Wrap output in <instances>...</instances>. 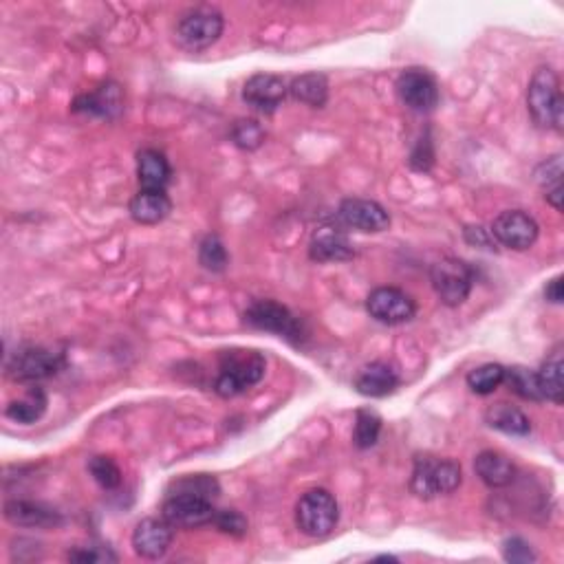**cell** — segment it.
I'll return each mask as SVG.
<instances>
[{"instance_id":"cb8c5ba5","label":"cell","mask_w":564,"mask_h":564,"mask_svg":"<svg viewBox=\"0 0 564 564\" xmlns=\"http://www.w3.org/2000/svg\"><path fill=\"white\" fill-rule=\"evenodd\" d=\"M47 406H49V397L45 390L40 386H31L23 397L9 401L5 408V417L20 423V426H31V423H36L45 417Z\"/></svg>"},{"instance_id":"603a6c76","label":"cell","mask_w":564,"mask_h":564,"mask_svg":"<svg viewBox=\"0 0 564 564\" xmlns=\"http://www.w3.org/2000/svg\"><path fill=\"white\" fill-rule=\"evenodd\" d=\"M487 426L494 430H501L505 435L512 437H527L531 432V421L523 410L507 404V401H498L485 410Z\"/></svg>"},{"instance_id":"8992f818","label":"cell","mask_w":564,"mask_h":564,"mask_svg":"<svg viewBox=\"0 0 564 564\" xmlns=\"http://www.w3.org/2000/svg\"><path fill=\"white\" fill-rule=\"evenodd\" d=\"M340 507L327 490H311L296 505V525L309 538H327L338 527Z\"/></svg>"},{"instance_id":"f1b7e54d","label":"cell","mask_w":564,"mask_h":564,"mask_svg":"<svg viewBox=\"0 0 564 564\" xmlns=\"http://www.w3.org/2000/svg\"><path fill=\"white\" fill-rule=\"evenodd\" d=\"M379 432H382V419H379L377 412L368 410V408L357 410L355 430H353L355 448L371 450L379 439Z\"/></svg>"},{"instance_id":"9c48e42d","label":"cell","mask_w":564,"mask_h":564,"mask_svg":"<svg viewBox=\"0 0 564 564\" xmlns=\"http://www.w3.org/2000/svg\"><path fill=\"white\" fill-rule=\"evenodd\" d=\"M490 232L496 243L514 252H525L538 241L540 227L534 216L525 210H505L496 216Z\"/></svg>"},{"instance_id":"e575fe53","label":"cell","mask_w":564,"mask_h":564,"mask_svg":"<svg viewBox=\"0 0 564 564\" xmlns=\"http://www.w3.org/2000/svg\"><path fill=\"white\" fill-rule=\"evenodd\" d=\"M212 523L216 529L232 538H243L249 529L247 518L238 512V509H221V512L214 514Z\"/></svg>"},{"instance_id":"ba28073f","label":"cell","mask_w":564,"mask_h":564,"mask_svg":"<svg viewBox=\"0 0 564 564\" xmlns=\"http://www.w3.org/2000/svg\"><path fill=\"white\" fill-rule=\"evenodd\" d=\"M64 364L62 353L45 349L40 344H23L9 357L5 368L7 377L20 384H34L40 379L56 375Z\"/></svg>"},{"instance_id":"d6986e66","label":"cell","mask_w":564,"mask_h":564,"mask_svg":"<svg viewBox=\"0 0 564 564\" xmlns=\"http://www.w3.org/2000/svg\"><path fill=\"white\" fill-rule=\"evenodd\" d=\"M122 106H124L122 89H119L115 82H106L97 91L80 95L78 100L73 102V111L84 113V115L113 119V117L122 113Z\"/></svg>"},{"instance_id":"4316f807","label":"cell","mask_w":564,"mask_h":564,"mask_svg":"<svg viewBox=\"0 0 564 564\" xmlns=\"http://www.w3.org/2000/svg\"><path fill=\"white\" fill-rule=\"evenodd\" d=\"M534 179L540 186V190L545 192L547 203H551L553 208L558 212H562V197H564V188H562V155H553L549 159L542 161V164L536 168Z\"/></svg>"},{"instance_id":"f546056e","label":"cell","mask_w":564,"mask_h":564,"mask_svg":"<svg viewBox=\"0 0 564 564\" xmlns=\"http://www.w3.org/2000/svg\"><path fill=\"white\" fill-rule=\"evenodd\" d=\"M219 492H221L219 481L210 474H190L170 485V494H192V496L208 498V501H214V498L219 496Z\"/></svg>"},{"instance_id":"6da1fadb","label":"cell","mask_w":564,"mask_h":564,"mask_svg":"<svg viewBox=\"0 0 564 564\" xmlns=\"http://www.w3.org/2000/svg\"><path fill=\"white\" fill-rule=\"evenodd\" d=\"M265 357L252 349H230L219 355V375L214 382V393L230 399L243 395L256 386L265 375Z\"/></svg>"},{"instance_id":"836d02e7","label":"cell","mask_w":564,"mask_h":564,"mask_svg":"<svg viewBox=\"0 0 564 564\" xmlns=\"http://www.w3.org/2000/svg\"><path fill=\"white\" fill-rule=\"evenodd\" d=\"M89 472L102 490H115L122 483V470L111 457H93L89 461Z\"/></svg>"},{"instance_id":"d590c367","label":"cell","mask_w":564,"mask_h":564,"mask_svg":"<svg viewBox=\"0 0 564 564\" xmlns=\"http://www.w3.org/2000/svg\"><path fill=\"white\" fill-rule=\"evenodd\" d=\"M71 562L80 564H102V562H117V556L111 551V547L104 545H84V547H73L67 556Z\"/></svg>"},{"instance_id":"8fae6325","label":"cell","mask_w":564,"mask_h":564,"mask_svg":"<svg viewBox=\"0 0 564 564\" xmlns=\"http://www.w3.org/2000/svg\"><path fill=\"white\" fill-rule=\"evenodd\" d=\"M366 311L371 313L373 320L397 327V324H406L417 316V305L406 291L397 287H377L366 298Z\"/></svg>"},{"instance_id":"52a82bcc","label":"cell","mask_w":564,"mask_h":564,"mask_svg":"<svg viewBox=\"0 0 564 564\" xmlns=\"http://www.w3.org/2000/svg\"><path fill=\"white\" fill-rule=\"evenodd\" d=\"M430 282L446 307H461L474 287V271L459 258L446 256L430 267Z\"/></svg>"},{"instance_id":"5bb4252c","label":"cell","mask_w":564,"mask_h":564,"mask_svg":"<svg viewBox=\"0 0 564 564\" xmlns=\"http://www.w3.org/2000/svg\"><path fill=\"white\" fill-rule=\"evenodd\" d=\"M289 84L274 73H256L243 86V100L254 111L271 115L287 100Z\"/></svg>"},{"instance_id":"7402d4cb","label":"cell","mask_w":564,"mask_h":564,"mask_svg":"<svg viewBox=\"0 0 564 564\" xmlns=\"http://www.w3.org/2000/svg\"><path fill=\"white\" fill-rule=\"evenodd\" d=\"M137 179L141 190H166L172 179L170 161L155 148H146L137 155Z\"/></svg>"},{"instance_id":"1f68e13d","label":"cell","mask_w":564,"mask_h":564,"mask_svg":"<svg viewBox=\"0 0 564 564\" xmlns=\"http://www.w3.org/2000/svg\"><path fill=\"white\" fill-rule=\"evenodd\" d=\"M505 382V366L483 364L468 373V386L476 395H492Z\"/></svg>"},{"instance_id":"e0dca14e","label":"cell","mask_w":564,"mask_h":564,"mask_svg":"<svg viewBox=\"0 0 564 564\" xmlns=\"http://www.w3.org/2000/svg\"><path fill=\"white\" fill-rule=\"evenodd\" d=\"M5 518L7 523L29 529H49L62 523L60 512H56L53 507L34 501H18V498L5 503Z\"/></svg>"},{"instance_id":"d4e9b609","label":"cell","mask_w":564,"mask_h":564,"mask_svg":"<svg viewBox=\"0 0 564 564\" xmlns=\"http://www.w3.org/2000/svg\"><path fill=\"white\" fill-rule=\"evenodd\" d=\"M542 399L562 404L564 401V360H562V346H556L549 353V357L542 362L540 371L536 373Z\"/></svg>"},{"instance_id":"30bf717a","label":"cell","mask_w":564,"mask_h":564,"mask_svg":"<svg viewBox=\"0 0 564 564\" xmlns=\"http://www.w3.org/2000/svg\"><path fill=\"white\" fill-rule=\"evenodd\" d=\"M395 89L401 104L415 113H430L439 104V84L426 69L401 71Z\"/></svg>"},{"instance_id":"9a60e30c","label":"cell","mask_w":564,"mask_h":564,"mask_svg":"<svg viewBox=\"0 0 564 564\" xmlns=\"http://www.w3.org/2000/svg\"><path fill=\"white\" fill-rule=\"evenodd\" d=\"M355 256V247L340 225L324 223L311 236L309 258L316 263H344Z\"/></svg>"},{"instance_id":"5b68a950","label":"cell","mask_w":564,"mask_h":564,"mask_svg":"<svg viewBox=\"0 0 564 564\" xmlns=\"http://www.w3.org/2000/svg\"><path fill=\"white\" fill-rule=\"evenodd\" d=\"M245 324L256 331L276 333L278 338H285L287 342L300 346L307 340V329L294 313L276 300H256L245 311Z\"/></svg>"},{"instance_id":"4dcf8cb0","label":"cell","mask_w":564,"mask_h":564,"mask_svg":"<svg viewBox=\"0 0 564 564\" xmlns=\"http://www.w3.org/2000/svg\"><path fill=\"white\" fill-rule=\"evenodd\" d=\"M199 263L212 274H223L227 265H230V254H227L221 236L208 234L203 238L199 245Z\"/></svg>"},{"instance_id":"ffe728a7","label":"cell","mask_w":564,"mask_h":564,"mask_svg":"<svg viewBox=\"0 0 564 564\" xmlns=\"http://www.w3.org/2000/svg\"><path fill=\"white\" fill-rule=\"evenodd\" d=\"M474 472L487 487H492V490H501V487L512 485L516 479V465L512 463V459L496 450H483L479 457L474 459Z\"/></svg>"},{"instance_id":"3957f363","label":"cell","mask_w":564,"mask_h":564,"mask_svg":"<svg viewBox=\"0 0 564 564\" xmlns=\"http://www.w3.org/2000/svg\"><path fill=\"white\" fill-rule=\"evenodd\" d=\"M461 481L463 472L457 461L419 457L410 476V490L421 501H432L437 496L457 492Z\"/></svg>"},{"instance_id":"74e56055","label":"cell","mask_w":564,"mask_h":564,"mask_svg":"<svg viewBox=\"0 0 564 564\" xmlns=\"http://www.w3.org/2000/svg\"><path fill=\"white\" fill-rule=\"evenodd\" d=\"M503 558L512 564H527L538 560L534 549L523 538H507L503 542Z\"/></svg>"},{"instance_id":"f35d334b","label":"cell","mask_w":564,"mask_h":564,"mask_svg":"<svg viewBox=\"0 0 564 564\" xmlns=\"http://www.w3.org/2000/svg\"><path fill=\"white\" fill-rule=\"evenodd\" d=\"M465 241H468L470 245H476V247H483V249H494L496 241H494V236L490 230H485V227L481 225H472V227H465Z\"/></svg>"},{"instance_id":"ab89813d","label":"cell","mask_w":564,"mask_h":564,"mask_svg":"<svg viewBox=\"0 0 564 564\" xmlns=\"http://www.w3.org/2000/svg\"><path fill=\"white\" fill-rule=\"evenodd\" d=\"M545 298L551 302V305H562V300H564L562 276H556V278L547 282V287H545Z\"/></svg>"},{"instance_id":"83f0119b","label":"cell","mask_w":564,"mask_h":564,"mask_svg":"<svg viewBox=\"0 0 564 564\" xmlns=\"http://www.w3.org/2000/svg\"><path fill=\"white\" fill-rule=\"evenodd\" d=\"M505 382L514 395L525 401H545L540 393L538 377L534 371H529L525 366H512L505 368Z\"/></svg>"},{"instance_id":"d6a6232c","label":"cell","mask_w":564,"mask_h":564,"mask_svg":"<svg viewBox=\"0 0 564 564\" xmlns=\"http://www.w3.org/2000/svg\"><path fill=\"white\" fill-rule=\"evenodd\" d=\"M265 128L260 126L256 119H238V122L232 126V141L234 144L252 153V150H258L260 146L265 144Z\"/></svg>"},{"instance_id":"8d00e7d4","label":"cell","mask_w":564,"mask_h":564,"mask_svg":"<svg viewBox=\"0 0 564 564\" xmlns=\"http://www.w3.org/2000/svg\"><path fill=\"white\" fill-rule=\"evenodd\" d=\"M408 161H410V168L417 172H428L432 166H435V148H432L430 135H423L417 141V146L412 148Z\"/></svg>"},{"instance_id":"484cf974","label":"cell","mask_w":564,"mask_h":564,"mask_svg":"<svg viewBox=\"0 0 564 564\" xmlns=\"http://www.w3.org/2000/svg\"><path fill=\"white\" fill-rule=\"evenodd\" d=\"M289 95L296 102L307 104L311 108H322L329 100V80L322 73H302L298 78L291 80Z\"/></svg>"},{"instance_id":"277c9868","label":"cell","mask_w":564,"mask_h":564,"mask_svg":"<svg viewBox=\"0 0 564 564\" xmlns=\"http://www.w3.org/2000/svg\"><path fill=\"white\" fill-rule=\"evenodd\" d=\"M225 29V20L219 9L212 5H199L188 9L177 23V42L186 51L199 53L219 42Z\"/></svg>"},{"instance_id":"7c38bea8","label":"cell","mask_w":564,"mask_h":564,"mask_svg":"<svg viewBox=\"0 0 564 564\" xmlns=\"http://www.w3.org/2000/svg\"><path fill=\"white\" fill-rule=\"evenodd\" d=\"M216 509L212 501L192 494H170L161 507V516L175 529H194L212 523Z\"/></svg>"},{"instance_id":"2e32d148","label":"cell","mask_w":564,"mask_h":564,"mask_svg":"<svg viewBox=\"0 0 564 564\" xmlns=\"http://www.w3.org/2000/svg\"><path fill=\"white\" fill-rule=\"evenodd\" d=\"M172 538H175V527L164 516L144 518L133 531V549L141 558L159 560L168 553Z\"/></svg>"},{"instance_id":"4fadbf2b","label":"cell","mask_w":564,"mask_h":564,"mask_svg":"<svg viewBox=\"0 0 564 564\" xmlns=\"http://www.w3.org/2000/svg\"><path fill=\"white\" fill-rule=\"evenodd\" d=\"M342 225L364 234H379L390 227V214L384 205L371 199H344L338 208Z\"/></svg>"},{"instance_id":"44dd1931","label":"cell","mask_w":564,"mask_h":564,"mask_svg":"<svg viewBox=\"0 0 564 564\" xmlns=\"http://www.w3.org/2000/svg\"><path fill=\"white\" fill-rule=\"evenodd\" d=\"M128 212L139 225H157L170 216L172 201L166 190H139L130 201Z\"/></svg>"},{"instance_id":"ac0fdd59","label":"cell","mask_w":564,"mask_h":564,"mask_svg":"<svg viewBox=\"0 0 564 564\" xmlns=\"http://www.w3.org/2000/svg\"><path fill=\"white\" fill-rule=\"evenodd\" d=\"M353 386L357 393L364 397L382 399L393 395L399 388V375L395 368L386 362H371L360 368V373L355 375Z\"/></svg>"},{"instance_id":"7a4b0ae2","label":"cell","mask_w":564,"mask_h":564,"mask_svg":"<svg viewBox=\"0 0 564 564\" xmlns=\"http://www.w3.org/2000/svg\"><path fill=\"white\" fill-rule=\"evenodd\" d=\"M527 108L534 124L560 133L564 122V100L558 73L551 67H540L527 89Z\"/></svg>"}]
</instances>
